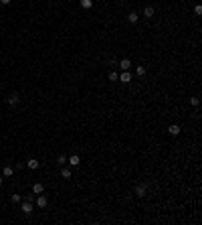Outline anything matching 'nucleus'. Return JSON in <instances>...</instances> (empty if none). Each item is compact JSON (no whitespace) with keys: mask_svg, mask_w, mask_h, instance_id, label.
<instances>
[{"mask_svg":"<svg viewBox=\"0 0 202 225\" xmlns=\"http://www.w3.org/2000/svg\"><path fill=\"white\" fill-rule=\"evenodd\" d=\"M10 2H12V0H0V4H2V6H8Z\"/></svg>","mask_w":202,"mask_h":225,"instance_id":"obj_21","label":"nucleus"},{"mask_svg":"<svg viewBox=\"0 0 202 225\" xmlns=\"http://www.w3.org/2000/svg\"><path fill=\"white\" fill-rule=\"evenodd\" d=\"M12 172H14V168L12 166H4V171H2V174H4V177H12Z\"/></svg>","mask_w":202,"mask_h":225,"instance_id":"obj_13","label":"nucleus"},{"mask_svg":"<svg viewBox=\"0 0 202 225\" xmlns=\"http://www.w3.org/2000/svg\"><path fill=\"white\" fill-rule=\"evenodd\" d=\"M8 106H16V103L20 102V97H18V93H10V96H8Z\"/></svg>","mask_w":202,"mask_h":225,"instance_id":"obj_4","label":"nucleus"},{"mask_svg":"<svg viewBox=\"0 0 202 225\" xmlns=\"http://www.w3.org/2000/svg\"><path fill=\"white\" fill-rule=\"evenodd\" d=\"M135 73L140 75V77H144V75H146V67H144V65H140V67L135 69Z\"/></svg>","mask_w":202,"mask_h":225,"instance_id":"obj_16","label":"nucleus"},{"mask_svg":"<svg viewBox=\"0 0 202 225\" xmlns=\"http://www.w3.org/2000/svg\"><path fill=\"white\" fill-rule=\"evenodd\" d=\"M135 195L137 197H146V184H137L135 187Z\"/></svg>","mask_w":202,"mask_h":225,"instance_id":"obj_10","label":"nucleus"},{"mask_svg":"<svg viewBox=\"0 0 202 225\" xmlns=\"http://www.w3.org/2000/svg\"><path fill=\"white\" fill-rule=\"evenodd\" d=\"M128 21L131 22V24H135V22L140 21V14H137V12H129L128 14Z\"/></svg>","mask_w":202,"mask_h":225,"instance_id":"obj_12","label":"nucleus"},{"mask_svg":"<svg viewBox=\"0 0 202 225\" xmlns=\"http://www.w3.org/2000/svg\"><path fill=\"white\" fill-rule=\"evenodd\" d=\"M27 166H28V168H30V171H36V168H39V166H40V162H39V160H36V158H28Z\"/></svg>","mask_w":202,"mask_h":225,"instance_id":"obj_3","label":"nucleus"},{"mask_svg":"<svg viewBox=\"0 0 202 225\" xmlns=\"http://www.w3.org/2000/svg\"><path fill=\"white\" fill-rule=\"evenodd\" d=\"M190 103H192V106H194V108H196V106L200 103V99H198V97H190Z\"/></svg>","mask_w":202,"mask_h":225,"instance_id":"obj_20","label":"nucleus"},{"mask_svg":"<svg viewBox=\"0 0 202 225\" xmlns=\"http://www.w3.org/2000/svg\"><path fill=\"white\" fill-rule=\"evenodd\" d=\"M20 211L24 213V215H30V213H33V203H30V201H22V205H20Z\"/></svg>","mask_w":202,"mask_h":225,"instance_id":"obj_1","label":"nucleus"},{"mask_svg":"<svg viewBox=\"0 0 202 225\" xmlns=\"http://www.w3.org/2000/svg\"><path fill=\"white\" fill-rule=\"evenodd\" d=\"M117 65H119L123 71H128V69L131 67V61H129V59H121V61H117Z\"/></svg>","mask_w":202,"mask_h":225,"instance_id":"obj_8","label":"nucleus"},{"mask_svg":"<svg viewBox=\"0 0 202 225\" xmlns=\"http://www.w3.org/2000/svg\"><path fill=\"white\" fill-rule=\"evenodd\" d=\"M67 162L71 164V166H79V162H81V158L77 156V154H73V156H69L67 158Z\"/></svg>","mask_w":202,"mask_h":225,"instance_id":"obj_9","label":"nucleus"},{"mask_svg":"<svg viewBox=\"0 0 202 225\" xmlns=\"http://www.w3.org/2000/svg\"><path fill=\"white\" fill-rule=\"evenodd\" d=\"M61 177H63V178H71V171H69V168H61Z\"/></svg>","mask_w":202,"mask_h":225,"instance_id":"obj_14","label":"nucleus"},{"mask_svg":"<svg viewBox=\"0 0 202 225\" xmlns=\"http://www.w3.org/2000/svg\"><path fill=\"white\" fill-rule=\"evenodd\" d=\"M47 197H45V195H43V193H40L39 197H36V207H40V209H45V207H47Z\"/></svg>","mask_w":202,"mask_h":225,"instance_id":"obj_2","label":"nucleus"},{"mask_svg":"<svg viewBox=\"0 0 202 225\" xmlns=\"http://www.w3.org/2000/svg\"><path fill=\"white\" fill-rule=\"evenodd\" d=\"M154 14H156L154 6H146V8H144V16H146V18H154Z\"/></svg>","mask_w":202,"mask_h":225,"instance_id":"obj_7","label":"nucleus"},{"mask_svg":"<svg viewBox=\"0 0 202 225\" xmlns=\"http://www.w3.org/2000/svg\"><path fill=\"white\" fill-rule=\"evenodd\" d=\"M2 178H4V177H0V184H2Z\"/></svg>","mask_w":202,"mask_h":225,"instance_id":"obj_23","label":"nucleus"},{"mask_svg":"<svg viewBox=\"0 0 202 225\" xmlns=\"http://www.w3.org/2000/svg\"><path fill=\"white\" fill-rule=\"evenodd\" d=\"M57 162H59V166H63V164L67 162V156H63V154H59V158H57Z\"/></svg>","mask_w":202,"mask_h":225,"instance_id":"obj_17","label":"nucleus"},{"mask_svg":"<svg viewBox=\"0 0 202 225\" xmlns=\"http://www.w3.org/2000/svg\"><path fill=\"white\" fill-rule=\"evenodd\" d=\"M117 77H119V75L115 73V71H111V73H109V79H111V81H117Z\"/></svg>","mask_w":202,"mask_h":225,"instance_id":"obj_19","label":"nucleus"},{"mask_svg":"<svg viewBox=\"0 0 202 225\" xmlns=\"http://www.w3.org/2000/svg\"><path fill=\"white\" fill-rule=\"evenodd\" d=\"M33 193H34V195L45 193V184H43V183H34V184H33Z\"/></svg>","mask_w":202,"mask_h":225,"instance_id":"obj_5","label":"nucleus"},{"mask_svg":"<svg viewBox=\"0 0 202 225\" xmlns=\"http://www.w3.org/2000/svg\"><path fill=\"white\" fill-rule=\"evenodd\" d=\"M168 132L172 134V136H178V134H180V126H178V124H172V126L168 128Z\"/></svg>","mask_w":202,"mask_h":225,"instance_id":"obj_11","label":"nucleus"},{"mask_svg":"<svg viewBox=\"0 0 202 225\" xmlns=\"http://www.w3.org/2000/svg\"><path fill=\"white\" fill-rule=\"evenodd\" d=\"M81 6H83V8H91V6H93V0H81Z\"/></svg>","mask_w":202,"mask_h":225,"instance_id":"obj_15","label":"nucleus"},{"mask_svg":"<svg viewBox=\"0 0 202 225\" xmlns=\"http://www.w3.org/2000/svg\"><path fill=\"white\" fill-rule=\"evenodd\" d=\"M10 199H12V203H20V201H22L20 195H10Z\"/></svg>","mask_w":202,"mask_h":225,"instance_id":"obj_18","label":"nucleus"},{"mask_svg":"<svg viewBox=\"0 0 202 225\" xmlns=\"http://www.w3.org/2000/svg\"><path fill=\"white\" fill-rule=\"evenodd\" d=\"M117 81H123V83H128V81H131V73L129 71H123V73L117 77Z\"/></svg>","mask_w":202,"mask_h":225,"instance_id":"obj_6","label":"nucleus"},{"mask_svg":"<svg viewBox=\"0 0 202 225\" xmlns=\"http://www.w3.org/2000/svg\"><path fill=\"white\" fill-rule=\"evenodd\" d=\"M194 12L198 14V16H200V14H202V6H196V8H194Z\"/></svg>","mask_w":202,"mask_h":225,"instance_id":"obj_22","label":"nucleus"}]
</instances>
